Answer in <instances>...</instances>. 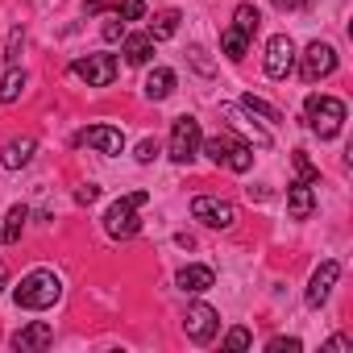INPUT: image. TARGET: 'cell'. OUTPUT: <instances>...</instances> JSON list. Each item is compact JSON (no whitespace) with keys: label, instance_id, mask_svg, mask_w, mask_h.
<instances>
[{"label":"cell","instance_id":"5b68a950","mask_svg":"<svg viewBox=\"0 0 353 353\" xmlns=\"http://www.w3.org/2000/svg\"><path fill=\"white\" fill-rule=\"evenodd\" d=\"M200 141H204V133H200L196 117H174V125H170V158L174 162H192L200 154Z\"/></svg>","mask_w":353,"mask_h":353},{"label":"cell","instance_id":"52a82bcc","mask_svg":"<svg viewBox=\"0 0 353 353\" xmlns=\"http://www.w3.org/2000/svg\"><path fill=\"white\" fill-rule=\"evenodd\" d=\"M192 216L204 221L208 229H233L237 225V208L229 200H216V196H196L192 200Z\"/></svg>","mask_w":353,"mask_h":353},{"label":"cell","instance_id":"277c9868","mask_svg":"<svg viewBox=\"0 0 353 353\" xmlns=\"http://www.w3.org/2000/svg\"><path fill=\"white\" fill-rule=\"evenodd\" d=\"M150 204V192H129V196H121L108 212H104V229H108V237H117V241H125V237H133L141 225H137V208H145Z\"/></svg>","mask_w":353,"mask_h":353},{"label":"cell","instance_id":"30bf717a","mask_svg":"<svg viewBox=\"0 0 353 353\" xmlns=\"http://www.w3.org/2000/svg\"><path fill=\"white\" fill-rule=\"evenodd\" d=\"M183 328H188V336H192L196 345H208V341L216 336V328H221V316H216V307H208V303H192L188 316H183Z\"/></svg>","mask_w":353,"mask_h":353},{"label":"cell","instance_id":"44dd1931","mask_svg":"<svg viewBox=\"0 0 353 353\" xmlns=\"http://www.w3.org/2000/svg\"><path fill=\"white\" fill-rule=\"evenodd\" d=\"M174 30H179V13H174V9H166V13H158L150 21V38H170Z\"/></svg>","mask_w":353,"mask_h":353},{"label":"cell","instance_id":"1f68e13d","mask_svg":"<svg viewBox=\"0 0 353 353\" xmlns=\"http://www.w3.org/2000/svg\"><path fill=\"white\" fill-rule=\"evenodd\" d=\"M5 279H9V266H5V262H0V291H5Z\"/></svg>","mask_w":353,"mask_h":353},{"label":"cell","instance_id":"484cf974","mask_svg":"<svg viewBox=\"0 0 353 353\" xmlns=\"http://www.w3.org/2000/svg\"><path fill=\"white\" fill-rule=\"evenodd\" d=\"M299 349H303V345H299L295 336H274V341H270V353H299Z\"/></svg>","mask_w":353,"mask_h":353},{"label":"cell","instance_id":"d4e9b609","mask_svg":"<svg viewBox=\"0 0 353 353\" xmlns=\"http://www.w3.org/2000/svg\"><path fill=\"white\" fill-rule=\"evenodd\" d=\"M254 345V336H250V328H233L229 336H225V349H250Z\"/></svg>","mask_w":353,"mask_h":353},{"label":"cell","instance_id":"f1b7e54d","mask_svg":"<svg viewBox=\"0 0 353 353\" xmlns=\"http://www.w3.org/2000/svg\"><path fill=\"white\" fill-rule=\"evenodd\" d=\"M75 200H79V204H96V200H100V188H96V183H83V188L75 192Z\"/></svg>","mask_w":353,"mask_h":353},{"label":"cell","instance_id":"7402d4cb","mask_svg":"<svg viewBox=\"0 0 353 353\" xmlns=\"http://www.w3.org/2000/svg\"><path fill=\"white\" fill-rule=\"evenodd\" d=\"M112 13L121 21H145V0H112Z\"/></svg>","mask_w":353,"mask_h":353},{"label":"cell","instance_id":"2e32d148","mask_svg":"<svg viewBox=\"0 0 353 353\" xmlns=\"http://www.w3.org/2000/svg\"><path fill=\"white\" fill-rule=\"evenodd\" d=\"M50 341H54V328H50V324H30V328H21V332L13 336V345H17L21 353H26V349H46Z\"/></svg>","mask_w":353,"mask_h":353},{"label":"cell","instance_id":"8fae6325","mask_svg":"<svg viewBox=\"0 0 353 353\" xmlns=\"http://www.w3.org/2000/svg\"><path fill=\"white\" fill-rule=\"evenodd\" d=\"M291 67H295V42H291L287 34H274V38L266 42V75H270V79H287Z\"/></svg>","mask_w":353,"mask_h":353},{"label":"cell","instance_id":"7a4b0ae2","mask_svg":"<svg viewBox=\"0 0 353 353\" xmlns=\"http://www.w3.org/2000/svg\"><path fill=\"white\" fill-rule=\"evenodd\" d=\"M303 117H307V125H312V133L320 137V141H328V137H336L341 133V125H345V104L336 100V96H307L303 100Z\"/></svg>","mask_w":353,"mask_h":353},{"label":"cell","instance_id":"d6986e66","mask_svg":"<svg viewBox=\"0 0 353 353\" xmlns=\"http://www.w3.org/2000/svg\"><path fill=\"white\" fill-rule=\"evenodd\" d=\"M26 221H30V208L26 204H17V208H9V216H5V245H13L17 237H21V229H26Z\"/></svg>","mask_w":353,"mask_h":353},{"label":"cell","instance_id":"ac0fdd59","mask_svg":"<svg viewBox=\"0 0 353 353\" xmlns=\"http://www.w3.org/2000/svg\"><path fill=\"white\" fill-rule=\"evenodd\" d=\"M212 283H216V274H212L208 266H183V270H179V287H183V291H192V295L208 291Z\"/></svg>","mask_w":353,"mask_h":353},{"label":"cell","instance_id":"7c38bea8","mask_svg":"<svg viewBox=\"0 0 353 353\" xmlns=\"http://www.w3.org/2000/svg\"><path fill=\"white\" fill-rule=\"evenodd\" d=\"M336 279H341V262H324V266L312 274V287H307V307H320V303H328V295H332Z\"/></svg>","mask_w":353,"mask_h":353},{"label":"cell","instance_id":"4316f807","mask_svg":"<svg viewBox=\"0 0 353 353\" xmlns=\"http://www.w3.org/2000/svg\"><path fill=\"white\" fill-rule=\"evenodd\" d=\"M154 158H158V141H154V137H145V141L137 145V162H154Z\"/></svg>","mask_w":353,"mask_h":353},{"label":"cell","instance_id":"5bb4252c","mask_svg":"<svg viewBox=\"0 0 353 353\" xmlns=\"http://www.w3.org/2000/svg\"><path fill=\"white\" fill-rule=\"evenodd\" d=\"M141 88H145V100H154V104H158V100H166V96L174 92V71H170V67H158V71H150V75H145V83H141Z\"/></svg>","mask_w":353,"mask_h":353},{"label":"cell","instance_id":"4fadbf2b","mask_svg":"<svg viewBox=\"0 0 353 353\" xmlns=\"http://www.w3.org/2000/svg\"><path fill=\"white\" fill-rule=\"evenodd\" d=\"M287 212L295 216V221H307L312 212H316V192H312V183H291V192H287Z\"/></svg>","mask_w":353,"mask_h":353},{"label":"cell","instance_id":"603a6c76","mask_svg":"<svg viewBox=\"0 0 353 353\" xmlns=\"http://www.w3.org/2000/svg\"><path fill=\"white\" fill-rule=\"evenodd\" d=\"M241 104H245L250 112H258V117H266L270 125H279V121H283V112H279V108H270V104H266V100H258V96H245Z\"/></svg>","mask_w":353,"mask_h":353},{"label":"cell","instance_id":"9a60e30c","mask_svg":"<svg viewBox=\"0 0 353 353\" xmlns=\"http://www.w3.org/2000/svg\"><path fill=\"white\" fill-rule=\"evenodd\" d=\"M150 59H154V38H150V34L125 38V63H129V67H145Z\"/></svg>","mask_w":353,"mask_h":353},{"label":"cell","instance_id":"e0dca14e","mask_svg":"<svg viewBox=\"0 0 353 353\" xmlns=\"http://www.w3.org/2000/svg\"><path fill=\"white\" fill-rule=\"evenodd\" d=\"M34 150H38L34 137H13V141L5 145V158H0V162H5L9 170H17V166H26V162L34 158Z\"/></svg>","mask_w":353,"mask_h":353},{"label":"cell","instance_id":"ffe728a7","mask_svg":"<svg viewBox=\"0 0 353 353\" xmlns=\"http://www.w3.org/2000/svg\"><path fill=\"white\" fill-rule=\"evenodd\" d=\"M21 92H26V71H17V67H13L5 79H0V104H13Z\"/></svg>","mask_w":353,"mask_h":353},{"label":"cell","instance_id":"4dcf8cb0","mask_svg":"<svg viewBox=\"0 0 353 353\" xmlns=\"http://www.w3.org/2000/svg\"><path fill=\"white\" fill-rule=\"evenodd\" d=\"M324 349H353V341H349V336H332Z\"/></svg>","mask_w":353,"mask_h":353},{"label":"cell","instance_id":"3957f363","mask_svg":"<svg viewBox=\"0 0 353 353\" xmlns=\"http://www.w3.org/2000/svg\"><path fill=\"white\" fill-rule=\"evenodd\" d=\"M204 145V154L216 162V166H225V170H233V174H245L250 166H254V150L241 141V137H233V133H216V137H208V141H200Z\"/></svg>","mask_w":353,"mask_h":353},{"label":"cell","instance_id":"ba28073f","mask_svg":"<svg viewBox=\"0 0 353 353\" xmlns=\"http://www.w3.org/2000/svg\"><path fill=\"white\" fill-rule=\"evenodd\" d=\"M332 71H336V50H332L328 42H312V46L303 50L299 75H303L307 83H320V79H328Z\"/></svg>","mask_w":353,"mask_h":353},{"label":"cell","instance_id":"6da1fadb","mask_svg":"<svg viewBox=\"0 0 353 353\" xmlns=\"http://www.w3.org/2000/svg\"><path fill=\"white\" fill-rule=\"evenodd\" d=\"M63 295V279L54 274V270H30L17 287H13V299H17V307H30V312H42V307H50L54 299Z\"/></svg>","mask_w":353,"mask_h":353},{"label":"cell","instance_id":"cb8c5ba5","mask_svg":"<svg viewBox=\"0 0 353 353\" xmlns=\"http://www.w3.org/2000/svg\"><path fill=\"white\" fill-rule=\"evenodd\" d=\"M291 162H295V170H299V179H303V183H316V179H320V170L312 166V158H307L303 150H295V154H291Z\"/></svg>","mask_w":353,"mask_h":353},{"label":"cell","instance_id":"f546056e","mask_svg":"<svg viewBox=\"0 0 353 353\" xmlns=\"http://www.w3.org/2000/svg\"><path fill=\"white\" fill-rule=\"evenodd\" d=\"M270 5H274V9H283V13H287V9H303V5H307V0H270Z\"/></svg>","mask_w":353,"mask_h":353},{"label":"cell","instance_id":"83f0119b","mask_svg":"<svg viewBox=\"0 0 353 353\" xmlns=\"http://www.w3.org/2000/svg\"><path fill=\"white\" fill-rule=\"evenodd\" d=\"M125 34V21L121 17H112V21H104V42H117Z\"/></svg>","mask_w":353,"mask_h":353},{"label":"cell","instance_id":"9c48e42d","mask_svg":"<svg viewBox=\"0 0 353 353\" xmlns=\"http://www.w3.org/2000/svg\"><path fill=\"white\" fill-rule=\"evenodd\" d=\"M75 145H92V150H100V154L112 158V154L125 150V133L117 125H88V129L75 133Z\"/></svg>","mask_w":353,"mask_h":353},{"label":"cell","instance_id":"8992f818","mask_svg":"<svg viewBox=\"0 0 353 353\" xmlns=\"http://www.w3.org/2000/svg\"><path fill=\"white\" fill-rule=\"evenodd\" d=\"M71 75L83 79L88 88H108L117 79V59L112 54H88V59H75L71 63Z\"/></svg>","mask_w":353,"mask_h":353}]
</instances>
